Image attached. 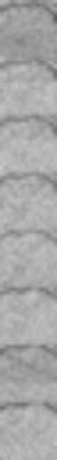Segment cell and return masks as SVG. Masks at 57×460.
<instances>
[{"mask_svg": "<svg viewBox=\"0 0 57 460\" xmlns=\"http://www.w3.org/2000/svg\"><path fill=\"white\" fill-rule=\"evenodd\" d=\"M53 14L43 4H7L0 14V58L11 61H43L57 65Z\"/></svg>", "mask_w": 57, "mask_h": 460, "instance_id": "obj_1", "label": "cell"}, {"mask_svg": "<svg viewBox=\"0 0 57 460\" xmlns=\"http://www.w3.org/2000/svg\"><path fill=\"white\" fill-rule=\"evenodd\" d=\"M0 165L4 176H57V133L46 119H7L0 129Z\"/></svg>", "mask_w": 57, "mask_h": 460, "instance_id": "obj_2", "label": "cell"}, {"mask_svg": "<svg viewBox=\"0 0 57 460\" xmlns=\"http://www.w3.org/2000/svg\"><path fill=\"white\" fill-rule=\"evenodd\" d=\"M4 345H43L57 341V302L43 288H7L0 302Z\"/></svg>", "mask_w": 57, "mask_h": 460, "instance_id": "obj_3", "label": "cell"}, {"mask_svg": "<svg viewBox=\"0 0 57 460\" xmlns=\"http://www.w3.org/2000/svg\"><path fill=\"white\" fill-rule=\"evenodd\" d=\"M0 108L7 119H57V75L43 61H11L0 72Z\"/></svg>", "mask_w": 57, "mask_h": 460, "instance_id": "obj_4", "label": "cell"}, {"mask_svg": "<svg viewBox=\"0 0 57 460\" xmlns=\"http://www.w3.org/2000/svg\"><path fill=\"white\" fill-rule=\"evenodd\" d=\"M0 277H4V288H43V291H53V284H57V244H53V234H43V230L4 234Z\"/></svg>", "mask_w": 57, "mask_h": 460, "instance_id": "obj_5", "label": "cell"}, {"mask_svg": "<svg viewBox=\"0 0 57 460\" xmlns=\"http://www.w3.org/2000/svg\"><path fill=\"white\" fill-rule=\"evenodd\" d=\"M0 395L4 402H53L57 399V363L43 345H7L0 359Z\"/></svg>", "mask_w": 57, "mask_h": 460, "instance_id": "obj_6", "label": "cell"}, {"mask_svg": "<svg viewBox=\"0 0 57 460\" xmlns=\"http://www.w3.org/2000/svg\"><path fill=\"white\" fill-rule=\"evenodd\" d=\"M0 219L4 234L18 230H57V187L46 176L25 172V176H7L0 187Z\"/></svg>", "mask_w": 57, "mask_h": 460, "instance_id": "obj_7", "label": "cell"}, {"mask_svg": "<svg viewBox=\"0 0 57 460\" xmlns=\"http://www.w3.org/2000/svg\"><path fill=\"white\" fill-rule=\"evenodd\" d=\"M57 442V417L46 402H7L0 413V449L7 460H46Z\"/></svg>", "mask_w": 57, "mask_h": 460, "instance_id": "obj_8", "label": "cell"}, {"mask_svg": "<svg viewBox=\"0 0 57 460\" xmlns=\"http://www.w3.org/2000/svg\"><path fill=\"white\" fill-rule=\"evenodd\" d=\"M7 4H43V7H50V11H53V4H57V0H4V7H7Z\"/></svg>", "mask_w": 57, "mask_h": 460, "instance_id": "obj_9", "label": "cell"}]
</instances>
